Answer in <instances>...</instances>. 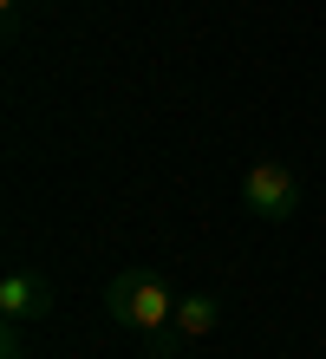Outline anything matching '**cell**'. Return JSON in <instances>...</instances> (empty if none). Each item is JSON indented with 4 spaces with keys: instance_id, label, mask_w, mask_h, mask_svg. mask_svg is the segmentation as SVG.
<instances>
[{
    "instance_id": "obj_1",
    "label": "cell",
    "mask_w": 326,
    "mask_h": 359,
    "mask_svg": "<svg viewBox=\"0 0 326 359\" xmlns=\"http://www.w3.org/2000/svg\"><path fill=\"white\" fill-rule=\"evenodd\" d=\"M104 313H111L124 333H137L144 346H157V353L177 346V294L163 287L157 268H124V274H111V287H104Z\"/></svg>"
},
{
    "instance_id": "obj_2",
    "label": "cell",
    "mask_w": 326,
    "mask_h": 359,
    "mask_svg": "<svg viewBox=\"0 0 326 359\" xmlns=\"http://www.w3.org/2000/svg\"><path fill=\"white\" fill-rule=\"evenodd\" d=\"M242 209L254 222H287L300 209V177L287 170L280 157H254L242 170Z\"/></svg>"
},
{
    "instance_id": "obj_3",
    "label": "cell",
    "mask_w": 326,
    "mask_h": 359,
    "mask_svg": "<svg viewBox=\"0 0 326 359\" xmlns=\"http://www.w3.org/2000/svg\"><path fill=\"white\" fill-rule=\"evenodd\" d=\"M53 313V281L39 268H7L0 274V320H46Z\"/></svg>"
},
{
    "instance_id": "obj_4",
    "label": "cell",
    "mask_w": 326,
    "mask_h": 359,
    "mask_svg": "<svg viewBox=\"0 0 326 359\" xmlns=\"http://www.w3.org/2000/svg\"><path fill=\"white\" fill-rule=\"evenodd\" d=\"M222 327V301L215 294H183L177 301V340H209Z\"/></svg>"
},
{
    "instance_id": "obj_5",
    "label": "cell",
    "mask_w": 326,
    "mask_h": 359,
    "mask_svg": "<svg viewBox=\"0 0 326 359\" xmlns=\"http://www.w3.org/2000/svg\"><path fill=\"white\" fill-rule=\"evenodd\" d=\"M0 359H27V340H20V320H0Z\"/></svg>"
},
{
    "instance_id": "obj_6",
    "label": "cell",
    "mask_w": 326,
    "mask_h": 359,
    "mask_svg": "<svg viewBox=\"0 0 326 359\" xmlns=\"http://www.w3.org/2000/svg\"><path fill=\"white\" fill-rule=\"evenodd\" d=\"M13 7H20V0H0V13H13Z\"/></svg>"
}]
</instances>
